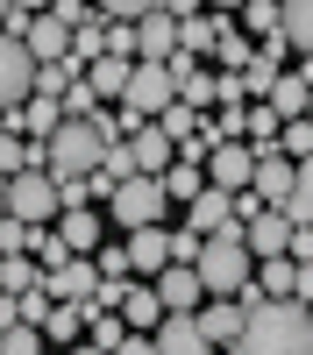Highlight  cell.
<instances>
[{
	"mask_svg": "<svg viewBox=\"0 0 313 355\" xmlns=\"http://www.w3.org/2000/svg\"><path fill=\"white\" fill-rule=\"evenodd\" d=\"M235 355H313V313H306L299 299L264 306V313H256L249 327H242Z\"/></svg>",
	"mask_w": 313,
	"mask_h": 355,
	"instance_id": "6da1fadb",
	"label": "cell"
},
{
	"mask_svg": "<svg viewBox=\"0 0 313 355\" xmlns=\"http://www.w3.org/2000/svg\"><path fill=\"white\" fill-rule=\"evenodd\" d=\"M256 277V256L242 242V220L207 234V249H199V284H207V299H235V291Z\"/></svg>",
	"mask_w": 313,
	"mask_h": 355,
	"instance_id": "7a4b0ae2",
	"label": "cell"
},
{
	"mask_svg": "<svg viewBox=\"0 0 313 355\" xmlns=\"http://www.w3.org/2000/svg\"><path fill=\"white\" fill-rule=\"evenodd\" d=\"M107 164V142L93 135V121H65L50 135V157H43V171L57 178V185H78V178H93Z\"/></svg>",
	"mask_w": 313,
	"mask_h": 355,
	"instance_id": "3957f363",
	"label": "cell"
},
{
	"mask_svg": "<svg viewBox=\"0 0 313 355\" xmlns=\"http://www.w3.org/2000/svg\"><path fill=\"white\" fill-rule=\"evenodd\" d=\"M164 214H171V199H164V178H128V185L114 192V206H107V220L121 227V234L164 227Z\"/></svg>",
	"mask_w": 313,
	"mask_h": 355,
	"instance_id": "277c9868",
	"label": "cell"
},
{
	"mask_svg": "<svg viewBox=\"0 0 313 355\" xmlns=\"http://www.w3.org/2000/svg\"><path fill=\"white\" fill-rule=\"evenodd\" d=\"M57 214H65V192H57L50 171H22L8 185V220L22 227H57Z\"/></svg>",
	"mask_w": 313,
	"mask_h": 355,
	"instance_id": "5b68a950",
	"label": "cell"
},
{
	"mask_svg": "<svg viewBox=\"0 0 313 355\" xmlns=\"http://www.w3.org/2000/svg\"><path fill=\"white\" fill-rule=\"evenodd\" d=\"M36 57H28L22 36H0V114H22L28 100H36Z\"/></svg>",
	"mask_w": 313,
	"mask_h": 355,
	"instance_id": "8992f818",
	"label": "cell"
},
{
	"mask_svg": "<svg viewBox=\"0 0 313 355\" xmlns=\"http://www.w3.org/2000/svg\"><path fill=\"white\" fill-rule=\"evenodd\" d=\"M171 21H178V57H207V50H221V36L235 28V15L228 8H214V15H199V8H185V0H171Z\"/></svg>",
	"mask_w": 313,
	"mask_h": 355,
	"instance_id": "52a82bcc",
	"label": "cell"
},
{
	"mask_svg": "<svg viewBox=\"0 0 313 355\" xmlns=\"http://www.w3.org/2000/svg\"><path fill=\"white\" fill-rule=\"evenodd\" d=\"M100 284H107V277H100L93 256H71V263H57V270H43V291H50L57 306H93Z\"/></svg>",
	"mask_w": 313,
	"mask_h": 355,
	"instance_id": "ba28073f",
	"label": "cell"
},
{
	"mask_svg": "<svg viewBox=\"0 0 313 355\" xmlns=\"http://www.w3.org/2000/svg\"><path fill=\"white\" fill-rule=\"evenodd\" d=\"M207 185L214 192H249L256 185V150L249 142H221V150L207 157Z\"/></svg>",
	"mask_w": 313,
	"mask_h": 355,
	"instance_id": "9c48e42d",
	"label": "cell"
},
{
	"mask_svg": "<svg viewBox=\"0 0 313 355\" xmlns=\"http://www.w3.org/2000/svg\"><path fill=\"white\" fill-rule=\"evenodd\" d=\"M178 57V21H171V8H150L135 21V64H171Z\"/></svg>",
	"mask_w": 313,
	"mask_h": 355,
	"instance_id": "30bf717a",
	"label": "cell"
},
{
	"mask_svg": "<svg viewBox=\"0 0 313 355\" xmlns=\"http://www.w3.org/2000/svg\"><path fill=\"white\" fill-rule=\"evenodd\" d=\"M121 242H128V270L135 277H164L171 270V227H142V234H121Z\"/></svg>",
	"mask_w": 313,
	"mask_h": 355,
	"instance_id": "8fae6325",
	"label": "cell"
},
{
	"mask_svg": "<svg viewBox=\"0 0 313 355\" xmlns=\"http://www.w3.org/2000/svg\"><path fill=\"white\" fill-rule=\"evenodd\" d=\"M192 320H199V334H207L214 348H235V341H242V327H249V313H242L235 299H207Z\"/></svg>",
	"mask_w": 313,
	"mask_h": 355,
	"instance_id": "7c38bea8",
	"label": "cell"
},
{
	"mask_svg": "<svg viewBox=\"0 0 313 355\" xmlns=\"http://www.w3.org/2000/svg\"><path fill=\"white\" fill-rule=\"evenodd\" d=\"M185 227L199 234V242H207V234H221V227H235V192H199L192 206H185Z\"/></svg>",
	"mask_w": 313,
	"mask_h": 355,
	"instance_id": "4fadbf2b",
	"label": "cell"
},
{
	"mask_svg": "<svg viewBox=\"0 0 313 355\" xmlns=\"http://www.w3.org/2000/svg\"><path fill=\"white\" fill-rule=\"evenodd\" d=\"M157 299H164V313H199V306H207V284H199V270L171 263V270L157 277Z\"/></svg>",
	"mask_w": 313,
	"mask_h": 355,
	"instance_id": "5bb4252c",
	"label": "cell"
},
{
	"mask_svg": "<svg viewBox=\"0 0 313 355\" xmlns=\"http://www.w3.org/2000/svg\"><path fill=\"white\" fill-rule=\"evenodd\" d=\"M242 242H249V256H256V263L292 256V220H285V214H256V220L242 227Z\"/></svg>",
	"mask_w": 313,
	"mask_h": 355,
	"instance_id": "9a60e30c",
	"label": "cell"
},
{
	"mask_svg": "<svg viewBox=\"0 0 313 355\" xmlns=\"http://www.w3.org/2000/svg\"><path fill=\"white\" fill-rule=\"evenodd\" d=\"M249 192L278 214V206L299 192V164H292V157H264V164H256V185H249Z\"/></svg>",
	"mask_w": 313,
	"mask_h": 355,
	"instance_id": "2e32d148",
	"label": "cell"
},
{
	"mask_svg": "<svg viewBox=\"0 0 313 355\" xmlns=\"http://www.w3.org/2000/svg\"><path fill=\"white\" fill-rule=\"evenodd\" d=\"M128 150H135V178H164L171 164H178V150H171V135L150 121V128H135L128 135Z\"/></svg>",
	"mask_w": 313,
	"mask_h": 355,
	"instance_id": "e0dca14e",
	"label": "cell"
},
{
	"mask_svg": "<svg viewBox=\"0 0 313 355\" xmlns=\"http://www.w3.org/2000/svg\"><path fill=\"white\" fill-rule=\"evenodd\" d=\"M150 341H157V355H214V341L199 334V320H192V313H171Z\"/></svg>",
	"mask_w": 313,
	"mask_h": 355,
	"instance_id": "ac0fdd59",
	"label": "cell"
},
{
	"mask_svg": "<svg viewBox=\"0 0 313 355\" xmlns=\"http://www.w3.org/2000/svg\"><path fill=\"white\" fill-rule=\"evenodd\" d=\"M22 43H28V57H36V64H65V57H71V28L43 8V15H36V28H28Z\"/></svg>",
	"mask_w": 313,
	"mask_h": 355,
	"instance_id": "d6986e66",
	"label": "cell"
},
{
	"mask_svg": "<svg viewBox=\"0 0 313 355\" xmlns=\"http://www.w3.org/2000/svg\"><path fill=\"white\" fill-rule=\"evenodd\" d=\"M57 234H65L71 256H100V214L93 206H65V214H57Z\"/></svg>",
	"mask_w": 313,
	"mask_h": 355,
	"instance_id": "ffe728a7",
	"label": "cell"
},
{
	"mask_svg": "<svg viewBox=\"0 0 313 355\" xmlns=\"http://www.w3.org/2000/svg\"><path fill=\"white\" fill-rule=\"evenodd\" d=\"M121 320H128V334H157L164 327V299H157V284H128V299H121Z\"/></svg>",
	"mask_w": 313,
	"mask_h": 355,
	"instance_id": "44dd1931",
	"label": "cell"
},
{
	"mask_svg": "<svg viewBox=\"0 0 313 355\" xmlns=\"http://www.w3.org/2000/svg\"><path fill=\"white\" fill-rule=\"evenodd\" d=\"M100 57H107V21H100V8H93V15L71 28V64H78V71H93Z\"/></svg>",
	"mask_w": 313,
	"mask_h": 355,
	"instance_id": "7402d4cb",
	"label": "cell"
},
{
	"mask_svg": "<svg viewBox=\"0 0 313 355\" xmlns=\"http://www.w3.org/2000/svg\"><path fill=\"white\" fill-rule=\"evenodd\" d=\"M28 291H43V263L36 256H8L0 263V299H28Z\"/></svg>",
	"mask_w": 313,
	"mask_h": 355,
	"instance_id": "603a6c76",
	"label": "cell"
},
{
	"mask_svg": "<svg viewBox=\"0 0 313 355\" xmlns=\"http://www.w3.org/2000/svg\"><path fill=\"white\" fill-rule=\"evenodd\" d=\"M256 284H264L271 299H299V263H292V256H271V263H256Z\"/></svg>",
	"mask_w": 313,
	"mask_h": 355,
	"instance_id": "cb8c5ba5",
	"label": "cell"
},
{
	"mask_svg": "<svg viewBox=\"0 0 313 355\" xmlns=\"http://www.w3.org/2000/svg\"><path fill=\"white\" fill-rule=\"evenodd\" d=\"M199 192H207V171H199V164H171L164 171V199L171 206H192Z\"/></svg>",
	"mask_w": 313,
	"mask_h": 355,
	"instance_id": "d4e9b609",
	"label": "cell"
},
{
	"mask_svg": "<svg viewBox=\"0 0 313 355\" xmlns=\"http://www.w3.org/2000/svg\"><path fill=\"white\" fill-rule=\"evenodd\" d=\"M43 341H57V348H78V341H85V306H57V313L43 320Z\"/></svg>",
	"mask_w": 313,
	"mask_h": 355,
	"instance_id": "484cf974",
	"label": "cell"
},
{
	"mask_svg": "<svg viewBox=\"0 0 313 355\" xmlns=\"http://www.w3.org/2000/svg\"><path fill=\"white\" fill-rule=\"evenodd\" d=\"M85 341L114 355V348L128 341V320H121V313H93V306H85Z\"/></svg>",
	"mask_w": 313,
	"mask_h": 355,
	"instance_id": "4316f807",
	"label": "cell"
},
{
	"mask_svg": "<svg viewBox=\"0 0 313 355\" xmlns=\"http://www.w3.org/2000/svg\"><path fill=\"white\" fill-rule=\"evenodd\" d=\"M285 43L313 57V0H285Z\"/></svg>",
	"mask_w": 313,
	"mask_h": 355,
	"instance_id": "83f0119b",
	"label": "cell"
},
{
	"mask_svg": "<svg viewBox=\"0 0 313 355\" xmlns=\"http://www.w3.org/2000/svg\"><path fill=\"white\" fill-rule=\"evenodd\" d=\"M242 21H249L264 43H278V36H285V8H278V0H249V8H242Z\"/></svg>",
	"mask_w": 313,
	"mask_h": 355,
	"instance_id": "f1b7e54d",
	"label": "cell"
},
{
	"mask_svg": "<svg viewBox=\"0 0 313 355\" xmlns=\"http://www.w3.org/2000/svg\"><path fill=\"white\" fill-rule=\"evenodd\" d=\"M278 157L313 164V121H285V135H278Z\"/></svg>",
	"mask_w": 313,
	"mask_h": 355,
	"instance_id": "f546056e",
	"label": "cell"
},
{
	"mask_svg": "<svg viewBox=\"0 0 313 355\" xmlns=\"http://www.w3.org/2000/svg\"><path fill=\"white\" fill-rule=\"evenodd\" d=\"M28 256H36L43 270H57V263H71V249H65V234H57V227H36V242H28Z\"/></svg>",
	"mask_w": 313,
	"mask_h": 355,
	"instance_id": "4dcf8cb0",
	"label": "cell"
},
{
	"mask_svg": "<svg viewBox=\"0 0 313 355\" xmlns=\"http://www.w3.org/2000/svg\"><path fill=\"white\" fill-rule=\"evenodd\" d=\"M93 263H100V277H107V284H128V277H135V270H128V242H100Z\"/></svg>",
	"mask_w": 313,
	"mask_h": 355,
	"instance_id": "1f68e13d",
	"label": "cell"
},
{
	"mask_svg": "<svg viewBox=\"0 0 313 355\" xmlns=\"http://www.w3.org/2000/svg\"><path fill=\"white\" fill-rule=\"evenodd\" d=\"M36 15H43V8H28V0H0V36H28Z\"/></svg>",
	"mask_w": 313,
	"mask_h": 355,
	"instance_id": "d6a6232c",
	"label": "cell"
},
{
	"mask_svg": "<svg viewBox=\"0 0 313 355\" xmlns=\"http://www.w3.org/2000/svg\"><path fill=\"white\" fill-rule=\"evenodd\" d=\"M214 57H221V71H249V64H256L249 36H235V28H228V36H221V50H214Z\"/></svg>",
	"mask_w": 313,
	"mask_h": 355,
	"instance_id": "836d02e7",
	"label": "cell"
},
{
	"mask_svg": "<svg viewBox=\"0 0 313 355\" xmlns=\"http://www.w3.org/2000/svg\"><path fill=\"white\" fill-rule=\"evenodd\" d=\"M0 355H43V327H8L0 334Z\"/></svg>",
	"mask_w": 313,
	"mask_h": 355,
	"instance_id": "e575fe53",
	"label": "cell"
},
{
	"mask_svg": "<svg viewBox=\"0 0 313 355\" xmlns=\"http://www.w3.org/2000/svg\"><path fill=\"white\" fill-rule=\"evenodd\" d=\"M199 249H207V242H199L192 227H171V263H185V270H199Z\"/></svg>",
	"mask_w": 313,
	"mask_h": 355,
	"instance_id": "d590c367",
	"label": "cell"
},
{
	"mask_svg": "<svg viewBox=\"0 0 313 355\" xmlns=\"http://www.w3.org/2000/svg\"><path fill=\"white\" fill-rule=\"evenodd\" d=\"M15 313H22V327H43V320L57 313V299L50 291H28V299H15Z\"/></svg>",
	"mask_w": 313,
	"mask_h": 355,
	"instance_id": "8d00e7d4",
	"label": "cell"
},
{
	"mask_svg": "<svg viewBox=\"0 0 313 355\" xmlns=\"http://www.w3.org/2000/svg\"><path fill=\"white\" fill-rule=\"evenodd\" d=\"M292 263H313V227H292Z\"/></svg>",
	"mask_w": 313,
	"mask_h": 355,
	"instance_id": "74e56055",
	"label": "cell"
},
{
	"mask_svg": "<svg viewBox=\"0 0 313 355\" xmlns=\"http://www.w3.org/2000/svg\"><path fill=\"white\" fill-rule=\"evenodd\" d=\"M114 355H157V341H150V334H128V341L114 348Z\"/></svg>",
	"mask_w": 313,
	"mask_h": 355,
	"instance_id": "f35d334b",
	"label": "cell"
},
{
	"mask_svg": "<svg viewBox=\"0 0 313 355\" xmlns=\"http://www.w3.org/2000/svg\"><path fill=\"white\" fill-rule=\"evenodd\" d=\"M299 306H313V263H299Z\"/></svg>",
	"mask_w": 313,
	"mask_h": 355,
	"instance_id": "ab89813d",
	"label": "cell"
},
{
	"mask_svg": "<svg viewBox=\"0 0 313 355\" xmlns=\"http://www.w3.org/2000/svg\"><path fill=\"white\" fill-rule=\"evenodd\" d=\"M65 355H107V348H93V341H78V348H65Z\"/></svg>",
	"mask_w": 313,
	"mask_h": 355,
	"instance_id": "60d3db41",
	"label": "cell"
},
{
	"mask_svg": "<svg viewBox=\"0 0 313 355\" xmlns=\"http://www.w3.org/2000/svg\"><path fill=\"white\" fill-rule=\"evenodd\" d=\"M306 121H313V107H306Z\"/></svg>",
	"mask_w": 313,
	"mask_h": 355,
	"instance_id": "b9f144b4",
	"label": "cell"
},
{
	"mask_svg": "<svg viewBox=\"0 0 313 355\" xmlns=\"http://www.w3.org/2000/svg\"><path fill=\"white\" fill-rule=\"evenodd\" d=\"M306 313H313V306H306Z\"/></svg>",
	"mask_w": 313,
	"mask_h": 355,
	"instance_id": "7bdbcfd3",
	"label": "cell"
}]
</instances>
